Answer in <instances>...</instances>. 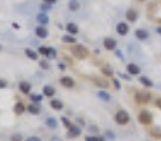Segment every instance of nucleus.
Returning a JSON list of instances; mask_svg holds the SVG:
<instances>
[{
	"mask_svg": "<svg viewBox=\"0 0 161 141\" xmlns=\"http://www.w3.org/2000/svg\"><path fill=\"white\" fill-rule=\"evenodd\" d=\"M71 52L72 55L78 58V59H85L88 58V55H89V51H88V48H85L84 45H75V47H72L71 48Z\"/></svg>",
	"mask_w": 161,
	"mask_h": 141,
	"instance_id": "f257e3e1",
	"label": "nucleus"
},
{
	"mask_svg": "<svg viewBox=\"0 0 161 141\" xmlns=\"http://www.w3.org/2000/svg\"><path fill=\"white\" fill-rule=\"evenodd\" d=\"M115 121L120 124V126H124V124H127L130 121V116L129 113L126 111V110H119L117 113H116V116H115Z\"/></svg>",
	"mask_w": 161,
	"mask_h": 141,
	"instance_id": "f03ea898",
	"label": "nucleus"
},
{
	"mask_svg": "<svg viewBox=\"0 0 161 141\" xmlns=\"http://www.w3.org/2000/svg\"><path fill=\"white\" fill-rule=\"evenodd\" d=\"M139 121L143 126H149L153 121V114H151L149 110H141L139 113Z\"/></svg>",
	"mask_w": 161,
	"mask_h": 141,
	"instance_id": "7ed1b4c3",
	"label": "nucleus"
},
{
	"mask_svg": "<svg viewBox=\"0 0 161 141\" xmlns=\"http://www.w3.org/2000/svg\"><path fill=\"white\" fill-rule=\"evenodd\" d=\"M149 100H150V93H147V92H137L136 93V102L140 105H146V103H149Z\"/></svg>",
	"mask_w": 161,
	"mask_h": 141,
	"instance_id": "20e7f679",
	"label": "nucleus"
},
{
	"mask_svg": "<svg viewBox=\"0 0 161 141\" xmlns=\"http://www.w3.org/2000/svg\"><path fill=\"white\" fill-rule=\"evenodd\" d=\"M38 52L47 58H55V50L54 48H48V47H40L38 48Z\"/></svg>",
	"mask_w": 161,
	"mask_h": 141,
	"instance_id": "39448f33",
	"label": "nucleus"
},
{
	"mask_svg": "<svg viewBox=\"0 0 161 141\" xmlns=\"http://www.w3.org/2000/svg\"><path fill=\"white\" fill-rule=\"evenodd\" d=\"M59 83L64 87H68V89L75 86V80H74L72 78H69V76H62V78L59 79Z\"/></svg>",
	"mask_w": 161,
	"mask_h": 141,
	"instance_id": "423d86ee",
	"label": "nucleus"
},
{
	"mask_svg": "<svg viewBox=\"0 0 161 141\" xmlns=\"http://www.w3.org/2000/svg\"><path fill=\"white\" fill-rule=\"evenodd\" d=\"M116 45H117V41L115 38H105V41H103V47L107 51H113L116 48Z\"/></svg>",
	"mask_w": 161,
	"mask_h": 141,
	"instance_id": "0eeeda50",
	"label": "nucleus"
},
{
	"mask_svg": "<svg viewBox=\"0 0 161 141\" xmlns=\"http://www.w3.org/2000/svg\"><path fill=\"white\" fill-rule=\"evenodd\" d=\"M19 89L21 90V93L24 95H28L30 92H31V83L30 82H26V80H23L19 83Z\"/></svg>",
	"mask_w": 161,
	"mask_h": 141,
	"instance_id": "6e6552de",
	"label": "nucleus"
},
{
	"mask_svg": "<svg viewBox=\"0 0 161 141\" xmlns=\"http://www.w3.org/2000/svg\"><path fill=\"white\" fill-rule=\"evenodd\" d=\"M116 31L120 35H126V34L129 33V25L126 23H119L117 25H116Z\"/></svg>",
	"mask_w": 161,
	"mask_h": 141,
	"instance_id": "1a4fd4ad",
	"label": "nucleus"
},
{
	"mask_svg": "<svg viewBox=\"0 0 161 141\" xmlns=\"http://www.w3.org/2000/svg\"><path fill=\"white\" fill-rule=\"evenodd\" d=\"M68 130H69V133H68V137H69V138H74V137H79V135H81V129H79L78 126H74V124H72Z\"/></svg>",
	"mask_w": 161,
	"mask_h": 141,
	"instance_id": "9d476101",
	"label": "nucleus"
},
{
	"mask_svg": "<svg viewBox=\"0 0 161 141\" xmlns=\"http://www.w3.org/2000/svg\"><path fill=\"white\" fill-rule=\"evenodd\" d=\"M126 69L130 75H140V66H137L136 64H127Z\"/></svg>",
	"mask_w": 161,
	"mask_h": 141,
	"instance_id": "9b49d317",
	"label": "nucleus"
},
{
	"mask_svg": "<svg viewBox=\"0 0 161 141\" xmlns=\"http://www.w3.org/2000/svg\"><path fill=\"white\" fill-rule=\"evenodd\" d=\"M137 16H139V14H137V11L134 10V9H129V10L126 11V19L131 23H134L137 20Z\"/></svg>",
	"mask_w": 161,
	"mask_h": 141,
	"instance_id": "f8f14e48",
	"label": "nucleus"
},
{
	"mask_svg": "<svg viewBox=\"0 0 161 141\" xmlns=\"http://www.w3.org/2000/svg\"><path fill=\"white\" fill-rule=\"evenodd\" d=\"M35 34H37V37H40V38H47L48 31H47V28L41 24V25H38V27L35 28Z\"/></svg>",
	"mask_w": 161,
	"mask_h": 141,
	"instance_id": "ddd939ff",
	"label": "nucleus"
},
{
	"mask_svg": "<svg viewBox=\"0 0 161 141\" xmlns=\"http://www.w3.org/2000/svg\"><path fill=\"white\" fill-rule=\"evenodd\" d=\"M65 30L71 34V35H76L78 31H79V30H78V25H76L75 23H68L66 27H65Z\"/></svg>",
	"mask_w": 161,
	"mask_h": 141,
	"instance_id": "4468645a",
	"label": "nucleus"
},
{
	"mask_svg": "<svg viewBox=\"0 0 161 141\" xmlns=\"http://www.w3.org/2000/svg\"><path fill=\"white\" fill-rule=\"evenodd\" d=\"M43 93H44V96H47V98H53L54 95H55V89L53 86H50V85H45Z\"/></svg>",
	"mask_w": 161,
	"mask_h": 141,
	"instance_id": "2eb2a0df",
	"label": "nucleus"
},
{
	"mask_svg": "<svg viewBox=\"0 0 161 141\" xmlns=\"http://www.w3.org/2000/svg\"><path fill=\"white\" fill-rule=\"evenodd\" d=\"M136 38H137V40H141V41H144V40L149 38V33H147L146 30H136Z\"/></svg>",
	"mask_w": 161,
	"mask_h": 141,
	"instance_id": "dca6fc26",
	"label": "nucleus"
},
{
	"mask_svg": "<svg viewBox=\"0 0 161 141\" xmlns=\"http://www.w3.org/2000/svg\"><path fill=\"white\" fill-rule=\"evenodd\" d=\"M24 52H26V56H27V58H30V59H32V61H35V59L38 58V52H35L34 50L26 48V50H24Z\"/></svg>",
	"mask_w": 161,
	"mask_h": 141,
	"instance_id": "f3484780",
	"label": "nucleus"
},
{
	"mask_svg": "<svg viewBox=\"0 0 161 141\" xmlns=\"http://www.w3.org/2000/svg\"><path fill=\"white\" fill-rule=\"evenodd\" d=\"M50 106H51L54 110H61V109L64 107L62 102H61V100H57V99H53V100L50 102Z\"/></svg>",
	"mask_w": 161,
	"mask_h": 141,
	"instance_id": "a211bd4d",
	"label": "nucleus"
},
{
	"mask_svg": "<svg viewBox=\"0 0 161 141\" xmlns=\"http://www.w3.org/2000/svg\"><path fill=\"white\" fill-rule=\"evenodd\" d=\"M24 111H26V106L23 105L21 102H19V103L14 105V113L16 114H23Z\"/></svg>",
	"mask_w": 161,
	"mask_h": 141,
	"instance_id": "6ab92c4d",
	"label": "nucleus"
},
{
	"mask_svg": "<svg viewBox=\"0 0 161 141\" xmlns=\"http://www.w3.org/2000/svg\"><path fill=\"white\" fill-rule=\"evenodd\" d=\"M93 79V82L96 83V85H99L100 87H107L109 86V82H107L106 79H102V78H92Z\"/></svg>",
	"mask_w": 161,
	"mask_h": 141,
	"instance_id": "aec40b11",
	"label": "nucleus"
},
{
	"mask_svg": "<svg viewBox=\"0 0 161 141\" xmlns=\"http://www.w3.org/2000/svg\"><path fill=\"white\" fill-rule=\"evenodd\" d=\"M139 80H140V83H143V86H146V87H151V86H153V82H151L149 78H146V76H140Z\"/></svg>",
	"mask_w": 161,
	"mask_h": 141,
	"instance_id": "412c9836",
	"label": "nucleus"
},
{
	"mask_svg": "<svg viewBox=\"0 0 161 141\" xmlns=\"http://www.w3.org/2000/svg\"><path fill=\"white\" fill-rule=\"evenodd\" d=\"M37 21L40 23V24H47L48 23V17H47V14H44V13H41V14H38L37 16Z\"/></svg>",
	"mask_w": 161,
	"mask_h": 141,
	"instance_id": "4be33fe9",
	"label": "nucleus"
},
{
	"mask_svg": "<svg viewBox=\"0 0 161 141\" xmlns=\"http://www.w3.org/2000/svg\"><path fill=\"white\" fill-rule=\"evenodd\" d=\"M102 74L105 76H109V78H110V76H113L115 72H113V69H112L110 66H103V68H102Z\"/></svg>",
	"mask_w": 161,
	"mask_h": 141,
	"instance_id": "5701e85b",
	"label": "nucleus"
},
{
	"mask_svg": "<svg viewBox=\"0 0 161 141\" xmlns=\"http://www.w3.org/2000/svg\"><path fill=\"white\" fill-rule=\"evenodd\" d=\"M150 135H151V137H155V138H161V129H158V127L151 129V130H150Z\"/></svg>",
	"mask_w": 161,
	"mask_h": 141,
	"instance_id": "b1692460",
	"label": "nucleus"
},
{
	"mask_svg": "<svg viewBox=\"0 0 161 141\" xmlns=\"http://www.w3.org/2000/svg\"><path fill=\"white\" fill-rule=\"evenodd\" d=\"M97 96L102 99V100H106V102L110 100V95H109L107 92H105V90H99V92H97Z\"/></svg>",
	"mask_w": 161,
	"mask_h": 141,
	"instance_id": "393cba45",
	"label": "nucleus"
},
{
	"mask_svg": "<svg viewBox=\"0 0 161 141\" xmlns=\"http://www.w3.org/2000/svg\"><path fill=\"white\" fill-rule=\"evenodd\" d=\"M27 110L30 111V114H38V113H40V107H38L37 105H30V106L27 107Z\"/></svg>",
	"mask_w": 161,
	"mask_h": 141,
	"instance_id": "a878e982",
	"label": "nucleus"
},
{
	"mask_svg": "<svg viewBox=\"0 0 161 141\" xmlns=\"http://www.w3.org/2000/svg\"><path fill=\"white\" fill-rule=\"evenodd\" d=\"M62 41L66 44H75V37H72V35H64L62 37Z\"/></svg>",
	"mask_w": 161,
	"mask_h": 141,
	"instance_id": "bb28decb",
	"label": "nucleus"
},
{
	"mask_svg": "<svg viewBox=\"0 0 161 141\" xmlns=\"http://www.w3.org/2000/svg\"><path fill=\"white\" fill-rule=\"evenodd\" d=\"M47 126L48 127H51V129H55L57 127V121H55V119H47Z\"/></svg>",
	"mask_w": 161,
	"mask_h": 141,
	"instance_id": "cd10ccee",
	"label": "nucleus"
},
{
	"mask_svg": "<svg viewBox=\"0 0 161 141\" xmlns=\"http://www.w3.org/2000/svg\"><path fill=\"white\" fill-rule=\"evenodd\" d=\"M78 9H79V4H78L76 1H71V3H69V10L71 11H76Z\"/></svg>",
	"mask_w": 161,
	"mask_h": 141,
	"instance_id": "c85d7f7f",
	"label": "nucleus"
},
{
	"mask_svg": "<svg viewBox=\"0 0 161 141\" xmlns=\"http://www.w3.org/2000/svg\"><path fill=\"white\" fill-rule=\"evenodd\" d=\"M10 141H23V135L21 134H13L10 137Z\"/></svg>",
	"mask_w": 161,
	"mask_h": 141,
	"instance_id": "c756f323",
	"label": "nucleus"
},
{
	"mask_svg": "<svg viewBox=\"0 0 161 141\" xmlns=\"http://www.w3.org/2000/svg\"><path fill=\"white\" fill-rule=\"evenodd\" d=\"M30 99L32 102H41L43 100V96L41 95H30Z\"/></svg>",
	"mask_w": 161,
	"mask_h": 141,
	"instance_id": "7c9ffc66",
	"label": "nucleus"
},
{
	"mask_svg": "<svg viewBox=\"0 0 161 141\" xmlns=\"http://www.w3.org/2000/svg\"><path fill=\"white\" fill-rule=\"evenodd\" d=\"M61 121H62V124H64V126L66 127V129H69V127L72 126V124H71V121H69V120L66 119V117H62V119H61Z\"/></svg>",
	"mask_w": 161,
	"mask_h": 141,
	"instance_id": "2f4dec72",
	"label": "nucleus"
},
{
	"mask_svg": "<svg viewBox=\"0 0 161 141\" xmlns=\"http://www.w3.org/2000/svg\"><path fill=\"white\" fill-rule=\"evenodd\" d=\"M40 66L44 68V69H48V68H50V65H48V62H47V61H41V62H40Z\"/></svg>",
	"mask_w": 161,
	"mask_h": 141,
	"instance_id": "473e14b6",
	"label": "nucleus"
},
{
	"mask_svg": "<svg viewBox=\"0 0 161 141\" xmlns=\"http://www.w3.org/2000/svg\"><path fill=\"white\" fill-rule=\"evenodd\" d=\"M50 6L51 4H48V3H44V4H41V10H50Z\"/></svg>",
	"mask_w": 161,
	"mask_h": 141,
	"instance_id": "72a5a7b5",
	"label": "nucleus"
},
{
	"mask_svg": "<svg viewBox=\"0 0 161 141\" xmlns=\"http://www.w3.org/2000/svg\"><path fill=\"white\" fill-rule=\"evenodd\" d=\"M6 86H7V82L3 80V79H0V89H4Z\"/></svg>",
	"mask_w": 161,
	"mask_h": 141,
	"instance_id": "f704fd0d",
	"label": "nucleus"
},
{
	"mask_svg": "<svg viewBox=\"0 0 161 141\" xmlns=\"http://www.w3.org/2000/svg\"><path fill=\"white\" fill-rule=\"evenodd\" d=\"M113 85H115V87H116V89H119V87H120V83H119L117 79H113Z\"/></svg>",
	"mask_w": 161,
	"mask_h": 141,
	"instance_id": "c9c22d12",
	"label": "nucleus"
},
{
	"mask_svg": "<svg viewBox=\"0 0 161 141\" xmlns=\"http://www.w3.org/2000/svg\"><path fill=\"white\" fill-rule=\"evenodd\" d=\"M155 106L158 109H161V98H158L157 100H155Z\"/></svg>",
	"mask_w": 161,
	"mask_h": 141,
	"instance_id": "e433bc0d",
	"label": "nucleus"
},
{
	"mask_svg": "<svg viewBox=\"0 0 161 141\" xmlns=\"http://www.w3.org/2000/svg\"><path fill=\"white\" fill-rule=\"evenodd\" d=\"M27 141H41V140H40V138H37V137H28Z\"/></svg>",
	"mask_w": 161,
	"mask_h": 141,
	"instance_id": "4c0bfd02",
	"label": "nucleus"
},
{
	"mask_svg": "<svg viewBox=\"0 0 161 141\" xmlns=\"http://www.w3.org/2000/svg\"><path fill=\"white\" fill-rule=\"evenodd\" d=\"M57 0H44V3H48V4H54Z\"/></svg>",
	"mask_w": 161,
	"mask_h": 141,
	"instance_id": "58836bf2",
	"label": "nucleus"
},
{
	"mask_svg": "<svg viewBox=\"0 0 161 141\" xmlns=\"http://www.w3.org/2000/svg\"><path fill=\"white\" fill-rule=\"evenodd\" d=\"M86 141H96V137H86Z\"/></svg>",
	"mask_w": 161,
	"mask_h": 141,
	"instance_id": "ea45409f",
	"label": "nucleus"
},
{
	"mask_svg": "<svg viewBox=\"0 0 161 141\" xmlns=\"http://www.w3.org/2000/svg\"><path fill=\"white\" fill-rule=\"evenodd\" d=\"M120 76H122L123 79H126V80H129L130 79V76H127V75H122V74H120Z\"/></svg>",
	"mask_w": 161,
	"mask_h": 141,
	"instance_id": "a19ab883",
	"label": "nucleus"
},
{
	"mask_svg": "<svg viewBox=\"0 0 161 141\" xmlns=\"http://www.w3.org/2000/svg\"><path fill=\"white\" fill-rule=\"evenodd\" d=\"M89 130H92V131H93V133H95V131H96L97 129H96V127H95V126H91V127H89Z\"/></svg>",
	"mask_w": 161,
	"mask_h": 141,
	"instance_id": "79ce46f5",
	"label": "nucleus"
},
{
	"mask_svg": "<svg viewBox=\"0 0 161 141\" xmlns=\"http://www.w3.org/2000/svg\"><path fill=\"white\" fill-rule=\"evenodd\" d=\"M13 27H14V28H20V25H19L17 23H13Z\"/></svg>",
	"mask_w": 161,
	"mask_h": 141,
	"instance_id": "37998d69",
	"label": "nucleus"
},
{
	"mask_svg": "<svg viewBox=\"0 0 161 141\" xmlns=\"http://www.w3.org/2000/svg\"><path fill=\"white\" fill-rule=\"evenodd\" d=\"M96 141H105V138H102V137H96Z\"/></svg>",
	"mask_w": 161,
	"mask_h": 141,
	"instance_id": "c03bdc74",
	"label": "nucleus"
},
{
	"mask_svg": "<svg viewBox=\"0 0 161 141\" xmlns=\"http://www.w3.org/2000/svg\"><path fill=\"white\" fill-rule=\"evenodd\" d=\"M157 33L161 34V27H158V28H157Z\"/></svg>",
	"mask_w": 161,
	"mask_h": 141,
	"instance_id": "a18cd8bd",
	"label": "nucleus"
},
{
	"mask_svg": "<svg viewBox=\"0 0 161 141\" xmlns=\"http://www.w3.org/2000/svg\"><path fill=\"white\" fill-rule=\"evenodd\" d=\"M0 51H1V45H0Z\"/></svg>",
	"mask_w": 161,
	"mask_h": 141,
	"instance_id": "49530a36",
	"label": "nucleus"
},
{
	"mask_svg": "<svg viewBox=\"0 0 161 141\" xmlns=\"http://www.w3.org/2000/svg\"><path fill=\"white\" fill-rule=\"evenodd\" d=\"M140 1H144V0H140Z\"/></svg>",
	"mask_w": 161,
	"mask_h": 141,
	"instance_id": "de8ad7c7",
	"label": "nucleus"
}]
</instances>
